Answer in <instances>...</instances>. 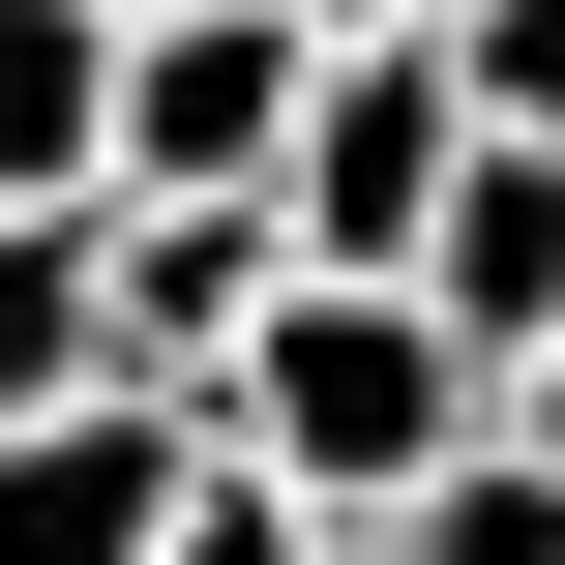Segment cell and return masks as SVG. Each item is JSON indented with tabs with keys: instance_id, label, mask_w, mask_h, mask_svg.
Returning <instances> with one entry per match:
<instances>
[{
	"instance_id": "ba28073f",
	"label": "cell",
	"mask_w": 565,
	"mask_h": 565,
	"mask_svg": "<svg viewBox=\"0 0 565 565\" xmlns=\"http://www.w3.org/2000/svg\"><path fill=\"white\" fill-rule=\"evenodd\" d=\"M328 565H565V477L507 447V417H477V447H447L417 507H328Z\"/></svg>"
},
{
	"instance_id": "5b68a950",
	"label": "cell",
	"mask_w": 565,
	"mask_h": 565,
	"mask_svg": "<svg viewBox=\"0 0 565 565\" xmlns=\"http://www.w3.org/2000/svg\"><path fill=\"white\" fill-rule=\"evenodd\" d=\"M179 447H209V387H30L0 417V565H149Z\"/></svg>"
},
{
	"instance_id": "3957f363",
	"label": "cell",
	"mask_w": 565,
	"mask_h": 565,
	"mask_svg": "<svg viewBox=\"0 0 565 565\" xmlns=\"http://www.w3.org/2000/svg\"><path fill=\"white\" fill-rule=\"evenodd\" d=\"M298 0H119V179H268L298 149Z\"/></svg>"
},
{
	"instance_id": "8992f818",
	"label": "cell",
	"mask_w": 565,
	"mask_h": 565,
	"mask_svg": "<svg viewBox=\"0 0 565 565\" xmlns=\"http://www.w3.org/2000/svg\"><path fill=\"white\" fill-rule=\"evenodd\" d=\"M417 298L507 358V328H565V119H477L447 149V209H417Z\"/></svg>"
},
{
	"instance_id": "9c48e42d",
	"label": "cell",
	"mask_w": 565,
	"mask_h": 565,
	"mask_svg": "<svg viewBox=\"0 0 565 565\" xmlns=\"http://www.w3.org/2000/svg\"><path fill=\"white\" fill-rule=\"evenodd\" d=\"M119 209V179H89ZM89 209H0V417L30 387H119V268H89Z\"/></svg>"
},
{
	"instance_id": "7a4b0ae2",
	"label": "cell",
	"mask_w": 565,
	"mask_h": 565,
	"mask_svg": "<svg viewBox=\"0 0 565 565\" xmlns=\"http://www.w3.org/2000/svg\"><path fill=\"white\" fill-rule=\"evenodd\" d=\"M447 149H477L447 30H328V60H298V149H268V238H298V268H417Z\"/></svg>"
},
{
	"instance_id": "30bf717a",
	"label": "cell",
	"mask_w": 565,
	"mask_h": 565,
	"mask_svg": "<svg viewBox=\"0 0 565 565\" xmlns=\"http://www.w3.org/2000/svg\"><path fill=\"white\" fill-rule=\"evenodd\" d=\"M149 565H328V507H298L268 447H179V507H149Z\"/></svg>"
},
{
	"instance_id": "277c9868",
	"label": "cell",
	"mask_w": 565,
	"mask_h": 565,
	"mask_svg": "<svg viewBox=\"0 0 565 565\" xmlns=\"http://www.w3.org/2000/svg\"><path fill=\"white\" fill-rule=\"evenodd\" d=\"M89 268H119V387H209V358L268 328V268H298V238H268V179H119V209H89Z\"/></svg>"
},
{
	"instance_id": "7c38bea8",
	"label": "cell",
	"mask_w": 565,
	"mask_h": 565,
	"mask_svg": "<svg viewBox=\"0 0 565 565\" xmlns=\"http://www.w3.org/2000/svg\"><path fill=\"white\" fill-rule=\"evenodd\" d=\"M507 447H536V477H565V328H507Z\"/></svg>"
},
{
	"instance_id": "52a82bcc",
	"label": "cell",
	"mask_w": 565,
	"mask_h": 565,
	"mask_svg": "<svg viewBox=\"0 0 565 565\" xmlns=\"http://www.w3.org/2000/svg\"><path fill=\"white\" fill-rule=\"evenodd\" d=\"M119 179V0H0V209Z\"/></svg>"
},
{
	"instance_id": "8fae6325",
	"label": "cell",
	"mask_w": 565,
	"mask_h": 565,
	"mask_svg": "<svg viewBox=\"0 0 565 565\" xmlns=\"http://www.w3.org/2000/svg\"><path fill=\"white\" fill-rule=\"evenodd\" d=\"M417 30H447V89H477V119H565V0H417Z\"/></svg>"
},
{
	"instance_id": "6da1fadb",
	"label": "cell",
	"mask_w": 565,
	"mask_h": 565,
	"mask_svg": "<svg viewBox=\"0 0 565 565\" xmlns=\"http://www.w3.org/2000/svg\"><path fill=\"white\" fill-rule=\"evenodd\" d=\"M477 417H507V358H477L417 268H268V328L209 358V447H268L298 507H417Z\"/></svg>"
},
{
	"instance_id": "4fadbf2b",
	"label": "cell",
	"mask_w": 565,
	"mask_h": 565,
	"mask_svg": "<svg viewBox=\"0 0 565 565\" xmlns=\"http://www.w3.org/2000/svg\"><path fill=\"white\" fill-rule=\"evenodd\" d=\"M298 30H417V0H298Z\"/></svg>"
}]
</instances>
